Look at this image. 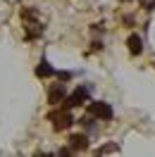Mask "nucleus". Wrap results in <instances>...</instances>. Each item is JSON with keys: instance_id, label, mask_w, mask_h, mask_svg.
I'll return each instance as SVG.
<instances>
[{"instance_id": "obj_1", "label": "nucleus", "mask_w": 155, "mask_h": 157, "mask_svg": "<svg viewBox=\"0 0 155 157\" xmlns=\"http://www.w3.org/2000/svg\"><path fill=\"white\" fill-rule=\"evenodd\" d=\"M48 119L53 121V128H55V131H65V128H69L72 124H74V117L69 114V109H67V107L58 109V112H50Z\"/></svg>"}, {"instance_id": "obj_2", "label": "nucleus", "mask_w": 155, "mask_h": 157, "mask_svg": "<svg viewBox=\"0 0 155 157\" xmlns=\"http://www.w3.org/2000/svg\"><path fill=\"white\" fill-rule=\"evenodd\" d=\"M86 100H88V88H86V86H79L72 95H67V98H65V107H67V109L79 107V105H84Z\"/></svg>"}, {"instance_id": "obj_3", "label": "nucleus", "mask_w": 155, "mask_h": 157, "mask_svg": "<svg viewBox=\"0 0 155 157\" xmlns=\"http://www.w3.org/2000/svg\"><path fill=\"white\" fill-rule=\"evenodd\" d=\"M88 114H93L96 119H112V107L107 102H91L88 105Z\"/></svg>"}, {"instance_id": "obj_4", "label": "nucleus", "mask_w": 155, "mask_h": 157, "mask_svg": "<svg viewBox=\"0 0 155 157\" xmlns=\"http://www.w3.org/2000/svg\"><path fill=\"white\" fill-rule=\"evenodd\" d=\"M65 98H67L65 83H55V86L48 90V102L50 105H60V102H65Z\"/></svg>"}, {"instance_id": "obj_5", "label": "nucleus", "mask_w": 155, "mask_h": 157, "mask_svg": "<svg viewBox=\"0 0 155 157\" xmlns=\"http://www.w3.org/2000/svg\"><path fill=\"white\" fill-rule=\"evenodd\" d=\"M69 147H72V150H86L88 147V136L86 133H74V136H69Z\"/></svg>"}, {"instance_id": "obj_6", "label": "nucleus", "mask_w": 155, "mask_h": 157, "mask_svg": "<svg viewBox=\"0 0 155 157\" xmlns=\"http://www.w3.org/2000/svg\"><path fill=\"white\" fill-rule=\"evenodd\" d=\"M36 76L38 78H48V76H55V69H53V64H50L48 59L43 57L38 62V67H36Z\"/></svg>"}, {"instance_id": "obj_7", "label": "nucleus", "mask_w": 155, "mask_h": 157, "mask_svg": "<svg viewBox=\"0 0 155 157\" xmlns=\"http://www.w3.org/2000/svg\"><path fill=\"white\" fill-rule=\"evenodd\" d=\"M126 45H129V52L131 55H141V50H143V40L138 33H131L129 38H126Z\"/></svg>"}, {"instance_id": "obj_8", "label": "nucleus", "mask_w": 155, "mask_h": 157, "mask_svg": "<svg viewBox=\"0 0 155 157\" xmlns=\"http://www.w3.org/2000/svg\"><path fill=\"white\" fill-rule=\"evenodd\" d=\"M41 36H43V24H41V21H29V24H26V38L29 40H34V38H41Z\"/></svg>"}, {"instance_id": "obj_9", "label": "nucleus", "mask_w": 155, "mask_h": 157, "mask_svg": "<svg viewBox=\"0 0 155 157\" xmlns=\"http://www.w3.org/2000/svg\"><path fill=\"white\" fill-rule=\"evenodd\" d=\"M119 150V145H103V147H98L96 152L98 155H105V152H117Z\"/></svg>"}, {"instance_id": "obj_10", "label": "nucleus", "mask_w": 155, "mask_h": 157, "mask_svg": "<svg viewBox=\"0 0 155 157\" xmlns=\"http://www.w3.org/2000/svg\"><path fill=\"white\" fill-rule=\"evenodd\" d=\"M55 76H58L60 81H69V78H72V74H69V71H55Z\"/></svg>"}, {"instance_id": "obj_11", "label": "nucleus", "mask_w": 155, "mask_h": 157, "mask_svg": "<svg viewBox=\"0 0 155 157\" xmlns=\"http://www.w3.org/2000/svg\"><path fill=\"white\" fill-rule=\"evenodd\" d=\"M124 2H126V0H124Z\"/></svg>"}]
</instances>
